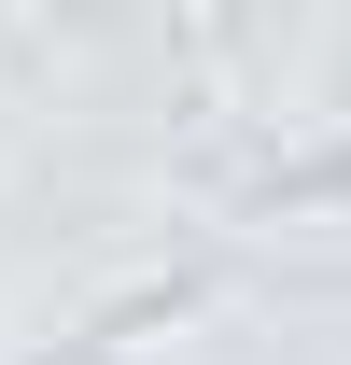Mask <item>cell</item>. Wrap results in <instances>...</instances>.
Here are the masks:
<instances>
[]
</instances>
